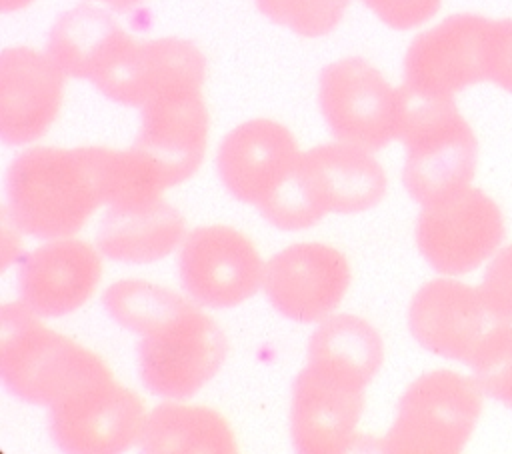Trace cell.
Returning <instances> with one entry per match:
<instances>
[{"mask_svg": "<svg viewBox=\"0 0 512 454\" xmlns=\"http://www.w3.org/2000/svg\"><path fill=\"white\" fill-rule=\"evenodd\" d=\"M470 368L484 394L512 408V322L490 336Z\"/></svg>", "mask_w": 512, "mask_h": 454, "instance_id": "484cf974", "label": "cell"}, {"mask_svg": "<svg viewBox=\"0 0 512 454\" xmlns=\"http://www.w3.org/2000/svg\"><path fill=\"white\" fill-rule=\"evenodd\" d=\"M306 360L318 374L364 390L384 362V342L360 316L332 314L312 332Z\"/></svg>", "mask_w": 512, "mask_h": 454, "instance_id": "ffe728a7", "label": "cell"}, {"mask_svg": "<svg viewBox=\"0 0 512 454\" xmlns=\"http://www.w3.org/2000/svg\"><path fill=\"white\" fill-rule=\"evenodd\" d=\"M298 176L314 210L356 214L374 208L386 194V174L370 150L332 142L302 152Z\"/></svg>", "mask_w": 512, "mask_h": 454, "instance_id": "ac0fdd59", "label": "cell"}, {"mask_svg": "<svg viewBox=\"0 0 512 454\" xmlns=\"http://www.w3.org/2000/svg\"><path fill=\"white\" fill-rule=\"evenodd\" d=\"M386 26L410 30L428 22L442 0H362Z\"/></svg>", "mask_w": 512, "mask_h": 454, "instance_id": "83f0119b", "label": "cell"}, {"mask_svg": "<svg viewBox=\"0 0 512 454\" xmlns=\"http://www.w3.org/2000/svg\"><path fill=\"white\" fill-rule=\"evenodd\" d=\"M178 272L188 298L208 308H232L252 298L264 282L256 246L230 226H198L184 236Z\"/></svg>", "mask_w": 512, "mask_h": 454, "instance_id": "ba28073f", "label": "cell"}, {"mask_svg": "<svg viewBox=\"0 0 512 454\" xmlns=\"http://www.w3.org/2000/svg\"><path fill=\"white\" fill-rule=\"evenodd\" d=\"M480 292L494 314L512 320V246L500 250L488 264Z\"/></svg>", "mask_w": 512, "mask_h": 454, "instance_id": "4316f807", "label": "cell"}, {"mask_svg": "<svg viewBox=\"0 0 512 454\" xmlns=\"http://www.w3.org/2000/svg\"><path fill=\"white\" fill-rule=\"evenodd\" d=\"M98 2H104L106 6H110L114 10H128V8H132V6H136L144 0H98Z\"/></svg>", "mask_w": 512, "mask_h": 454, "instance_id": "4dcf8cb0", "label": "cell"}, {"mask_svg": "<svg viewBox=\"0 0 512 454\" xmlns=\"http://www.w3.org/2000/svg\"><path fill=\"white\" fill-rule=\"evenodd\" d=\"M10 222L42 240L80 232L104 204L94 146H36L18 154L6 172Z\"/></svg>", "mask_w": 512, "mask_h": 454, "instance_id": "6da1fadb", "label": "cell"}, {"mask_svg": "<svg viewBox=\"0 0 512 454\" xmlns=\"http://www.w3.org/2000/svg\"><path fill=\"white\" fill-rule=\"evenodd\" d=\"M506 322L486 304L480 288L456 280H432L412 298L408 326L432 354L472 366L490 336Z\"/></svg>", "mask_w": 512, "mask_h": 454, "instance_id": "9c48e42d", "label": "cell"}, {"mask_svg": "<svg viewBox=\"0 0 512 454\" xmlns=\"http://www.w3.org/2000/svg\"><path fill=\"white\" fill-rule=\"evenodd\" d=\"M488 80L512 94V18L492 20Z\"/></svg>", "mask_w": 512, "mask_h": 454, "instance_id": "f1b7e54d", "label": "cell"}, {"mask_svg": "<svg viewBox=\"0 0 512 454\" xmlns=\"http://www.w3.org/2000/svg\"><path fill=\"white\" fill-rule=\"evenodd\" d=\"M482 398L476 378L452 370L426 372L400 396L380 448L388 454H456L476 428Z\"/></svg>", "mask_w": 512, "mask_h": 454, "instance_id": "277c9868", "label": "cell"}, {"mask_svg": "<svg viewBox=\"0 0 512 454\" xmlns=\"http://www.w3.org/2000/svg\"><path fill=\"white\" fill-rule=\"evenodd\" d=\"M396 140L406 148L404 188L420 206L470 186L478 140L452 96L430 94L406 82L396 88Z\"/></svg>", "mask_w": 512, "mask_h": 454, "instance_id": "7a4b0ae2", "label": "cell"}, {"mask_svg": "<svg viewBox=\"0 0 512 454\" xmlns=\"http://www.w3.org/2000/svg\"><path fill=\"white\" fill-rule=\"evenodd\" d=\"M226 354L224 330L192 308L140 336L138 374L148 392L166 400H186L216 376Z\"/></svg>", "mask_w": 512, "mask_h": 454, "instance_id": "5b68a950", "label": "cell"}, {"mask_svg": "<svg viewBox=\"0 0 512 454\" xmlns=\"http://www.w3.org/2000/svg\"><path fill=\"white\" fill-rule=\"evenodd\" d=\"M204 78L206 58L192 42L128 38L92 84L118 104L142 108L170 92L202 90Z\"/></svg>", "mask_w": 512, "mask_h": 454, "instance_id": "8fae6325", "label": "cell"}, {"mask_svg": "<svg viewBox=\"0 0 512 454\" xmlns=\"http://www.w3.org/2000/svg\"><path fill=\"white\" fill-rule=\"evenodd\" d=\"M0 370L12 396L46 408L114 380L100 356L46 328L24 302L2 308Z\"/></svg>", "mask_w": 512, "mask_h": 454, "instance_id": "3957f363", "label": "cell"}, {"mask_svg": "<svg viewBox=\"0 0 512 454\" xmlns=\"http://www.w3.org/2000/svg\"><path fill=\"white\" fill-rule=\"evenodd\" d=\"M504 232L500 206L474 186L422 206L416 220L420 254L446 276L472 272L486 262L500 246Z\"/></svg>", "mask_w": 512, "mask_h": 454, "instance_id": "8992f818", "label": "cell"}, {"mask_svg": "<svg viewBox=\"0 0 512 454\" xmlns=\"http://www.w3.org/2000/svg\"><path fill=\"white\" fill-rule=\"evenodd\" d=\"M318 104L340 142L376 152L396 140V88L362 58H342L320 72Z\"/></svg>", "mask_w": 512, "mask_h": 454, "instance_id": "52a82bcc", "label": "cell"}, {"mask_svg": "<svg viewBox=\"0 0 512 454\" xmlns=\"http://www.w3.org/2000/svg\"><path fill=\"white\" fill-rule=\"evenodd\" d=\"M492 20L454 14L418 34L404 58V82L440 96H452L488 80Z\"/></svg>", "mask_w": 512, "mask_h": 454, "instance_id": "30bf717a", "label": "cell"}, {"mask_svg": "<svg viewBox=\"0 0 512 454\" xmlns=\"http://www.w3.org/2000/svg\"><path fill=\"white\" fill-rule=\"evenodd\" d=\"M184 216L166 200H156L138 208H108L104 214L96 246L118 262H156L182 242Z\"/></svg>", "mask_w": 512, "mask_h": 454, "instance_id": "44dd1931", "label": "cell"}, {"mask_svg": "<svg viewBox=\"0 0 512 454\" xmlns=\"http://www.w3.org/2000/svg\"><path fill=\"white\" fill-rule=\"evenodd\" d=\"M348 286V260L328 244H292L264 264L262 288L270 304L294 322L310 324L332 316Z\"/></svg>", "mask_w": 512, "mask_h": 454, "instance_id": "4fadbf2b", "label": "cell"}, {"mask_svg": "<svg viewBox=\"0 0 512 454\" xmlns=\"http://www.w3.org/2000/svg\"><path fill=\"white\" fill-rule=\"evenodd\" d=\"M302 152L292 132L266 118L230 130L218 148V174L240 202L260 206L296 168Z\"/></svg>", "mask_w": 512, "mask_h": 454, "instance_id": "9a60e30c", "label": "cell"}, {"mask_svg": "<svg viewBox=\"0 0 512 454\" xmlns=\"http://www.w3.org/2000/svg\"><path fill=\"white\" fill-rule=\"evenodd\" d=\"M100 278L96 248L78 238H56L20 264L18 296L40 318H60L86 304Z\"/></svg>", "mask_w": 512, "mask_h": 454, "instance_id": "e0dca14e", "label": "cell"}, {"mask_svg": "<svg viewBox=\"0 0 512 454\" xmlns=\"http://www.w3.org/2000/svg\"><path fill=\"white\" fill-rule=\"evenodd\" d=\"M32 2L34 0H0V8H2V12H16V10L26 8Z\"/></svg>", "mask_w": 512, "mask_h": 454, "instance_id": "f546056e", "label": "cell"}, {"mask_svg": "<svg viewBox=\"0 0 512 454\" xmlns=\"http://www.w3.org/2000/svg\"><path fill=\"white\" fill-rule=\"evenodd\" d=\"M364 410V390L330 380L310 366L300 370L290 394V438L300 454L346 452Z\"/></svg>", "mask_w": 512, "mask_h": 454, "instance_id": "d6986e66", "label": "cell"}, {"mask_svg": "<svg viewBox=\"0 0 512 454\" xmlns=\"http://www.w3.org/2000/svg\"><path fill=\"white\" fill-rule=\"evenodd\" d=\"M146 454H234V432L222 414L208 406L160 404L146 416L140 436Z\"/></svg>", "mask_w": 512, "mask_h": 454, "instance_id": "603a6c76", "label": "cell"}, {"mask_svg": "<svg viewBox=\"0 0 512 454\" xmlns=\"http://www.w3.org/2000/svg\"><path fill=\"white\" fill-rule=\"evenodd\" d=\"M104 308L126 330L146 336L196 308V302L142 280H120L104 292Z\"/></svg>", "mask_w": 512, "mask_h": 454, "instance_id": "cb8c5ba5", "label": "cell"}, {"mask_svg": "<svg viewBox=\"0 0 512 454\" xmlns=\"http://www.w3.org/2000/svg\"><path fill=\"white\" fill-rule=\"evenodd\" d=\"M66 74L26 46L6 48L0 58V136L10 146L46 134L58 116Z\"/></svg>", "mask_w": 512, "mask_h": 454, "instance_id": "2e32d148", "label": "cell"}, {"mask_svg": "<svg viewBox=\"0 0 512 454\" xmlns=\"http://www.w3.org/2000/svg\"><path fill=\"white\" fill-rule=\"evenodd\" d=\"M128 38L108 12L82 4L58 16L46 54L66 76L92 82Z\"/></svg>", "mask_w": 512, "mask_h": 454, "instance_id": "7402d4cb", "label": "cell"}, {"mask_svg": "<svg viewBox=\"0 0 512 454\" xmlns=\"http://www.w3.org/2000/svg\"><path fill=\"white\" fill-rule=\"evenodd\" d=\"M258 10L300 36L316 38L332 32L352 0H254Z\"/></svg>", "mask_w": 512, "mask_h": 454, "instance_id": "d4e9b609", "label": "cell"}, {"mask_svg": "<svg viewBox=\"0 0 512 454\" xmlns=\"http://www.w3.org/2000/svg\"><path fill=\"white\" fill-rule=\"evenodd\" d=\"M208 108L202 90H178L140 108L134 144L164 188L188 180L200 166L208 142Z\"/></svg>", "mask_w": 512, "mask_h": 454, "instance_id": "5bb4252c", "label": "cell"}, {"mask_svg": "<svg viewBox=\"0 0 512 454\" xmlns=\"http://www.w3.org/2000/svg\"><path fill=\"white\" fill-rule=\"evenodd\" d=\"M146 416L136 392L108 380L48 408V428L64 452L116 454L140 442Z\"/></svg>", "mask_w": 512, "mask_h": 454, "instance_id": "7c38bea8", "label": "cell"}]
</instances>
